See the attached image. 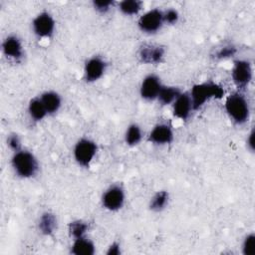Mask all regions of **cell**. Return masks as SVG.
Returning <instances> with one entry per match:
<instances>
[{"instance_id": "6da1fadb", "label": "cell", "mask_w": 255, "mask_h": 255, "mask_svg": "<svg viewBox=\"0 0 255 255\" xmlns=\"http://www.w3.org/2000/svg\"><path fill=\"white\" fill-rule=\"evenodd\" d=\"M189 96L193 111H197L210 100L222 99L224 96V90L215 82L205 81L193 85L189 92Z\"/></svg>"}, {"instance_id": "7a4b0ae2", "label": "cell", "mask_w": 255, "mask_h": 255, "mask_svg": "<svg viewBox=\"0 0 255 255\" xmlns=\"http://www.w3.org/2000/svg\"><path fill=\"white\" fill-rule=\"evenodd\" d=\"M224 108L230 120L236 125H244L250 118L249 103L240 91L231 93L226 98Z\"/></svg>"}, {"instance_id": "3957f363", "label": "cell", "mask_w": 255, "mask_h": 255, "mask_svg": "<svg viewBox=\"0 0 255 255\" xmlns=\"http://www.w3.org/2000/svg\"><path fill=\"white\" fill-rule=\"evenodd\" d=\"M11 165L15 174L25 179L34 177L39 171V162L36 156L23 148L13 153Z\"/></svg>"}, {"instance_id": "277c9868", "label": "cell", "mask_w": 255, "mask_h": 255, "mask_svg": "<svg viewBox=\"0 0 255 255\" xmlns=\"http://www.w3.org/2000/svg\"><path fill=\"white\" fill-rule=\"evenodd\" d=\"M98 152V144L91 138H80L73 150L74 159L82 167H89Z\"/></svg>"}, {"instance_id": "5b68a950", "label": "cell", "mask_w": 255, "mask_h": 255, "mask_svg": "<svg viewBox=\"0 0 255 255\" xmlns=\"http://www.w3.org/2000/svg\"><path fill=\"white\" fill-rule=\"evenodd\" d=\"M231 77L236 88L241 92L249 86L252 81L253 72L249 61L238 59L233 62Z\"/></svg>"}, {"instance_id": "8992f818", "label": "cell", "mask_w": 255, "mask_h": 255, "mask_svg": "<svg viewBox=\"0 0 255 255\" xmlns=\"http://www.w3.org/2000/svg\"><path fill=\"white\" fill-rule=\"evenodd\" d=\"M163 25V11L157 8L146 11L138 18L137 21L139 30L146 34H154L158 32Z\"/></svg>"}, {"instance_id": "52a82bcc", "label": "cell", "mask_w": 255, "mask_h": 255, "mask_svg": "<svg viewBox=\"0 0 255 255\" xmlns=\"http://www.w3.org/2000/svg\"><path fill=\"white\" fill-rule=\"evenodd\" d=\"M56 21L47 11L40 12L32 21L34 34L39 38H51L54 35Z\"/></svg>"}, {"instance_id": "ba28073f", "label": "cell", "mask_w": 255, "mask_h": 255, "mask_svg": "<svg viewBox=\"0 0 255 255\" xmlns=\"http://www.w3.org/2000/svg\"><path fill=\"white\" fill-rule=\"evenodd\" d=\"M126 194L122 185L114 184L103 193L102 205L109 211H118L124 206Z\"/></svg>"}, {"instance_id": "9c48e42d", "label": "cell", "mask_w": 255, "mask_h": 255, "mask_svg": "<svg viewBox=\"0 0 255 255\" xmlns=\"http://www.w3.org/2000/svg\"><path fill=\"white\" fill-rule=\"evenodd\" d=\"M107 70V62L100 56H93L88 59L84 66V79L87 83L99 81Z\"/></svg>"}, {"instance_id": "30bf717a", "label": "cell", "mask_w": 255, "mask_h": 255, "mask_svg": "<svg viewBox=\"0 0 255 255\" xmlns=\"http://www.w3.org/2000/svg\"><path fill=\"white\" fill-rule=\"evenodd\" d=\"M160 78L154 74L145 76L139 87V95L145 101H154L157 99L158 94L162 88Z\"/></svg>"}, {"instance_id": "8fae6325", "label": "cell", "mask_w": 255, "mask_h": 255, "mask_svg": "<svg viewBox=\"0 0 255 255\" xmlns=\"http://www.w3.org/2000/svg\"><path fill=\"white\" fill-rule=\"evenodd\" d=\"M164 55V48L154 44H144L139 48L138 51V57L140 61L147 65H158L162 63Z\"/></svg>"}, {"instance_id": "7c38bea8", "label": "cell", "mask_w": 255, "mask_h": 255, "mask_svg": "<svg viewBox=\"0 0 255 255\" xmlns=\"http://www.w3.org/2000/svg\"><path fill=\"white\" fill-rule=\"evenodd\" d=\"M2 52L6 58L14 62H20L24 57V48L18 36H7L2 42Z\"/></svg>"}, {"instance_id": "4fadbf2b", "label": "cell", "mask_w": 255, "mask_h": 255, "mask_svg": "<svg viewBox=\"0 0 255 255\" xmlns=\"http://www.w3.org/2000/svg\"><path fill=\"white\" fill-rule=\"evenodd\" d=\"M174 138L172 128L164 123L157 124L153 127L148 134V141L157 145L169 144Z\"/></svg>"}, {"instance_id": "5bb4252c", "label": "cell", "mask_w": 255, "mask_h": 255, "mask_svg": "<svg viewBox=\"0 0 255 255\" xmlns=\"http://www.w3.org/2000/svg\"><path fill=\"white\" fill-rule=\"evenodd\" d=\"M193 111L189 93H181L172 104V114L175 118L186 121Z\"/></svg>"}, {"instance_id": "9a60e30c", "label": "cell", "mask_w": 255, "mask_h": 255, "mask_svg": "<svg viewBox=\"0 0 255 255\" xmlns=\"http://www.w3.org/2000/svg\"><path fill=\"white\" fill-rule=\"evenodd\" d=\"M58 227V220L54 213L44 212L38 220V230L45 236H51L55 233Z\"/></svg>"}, {"instance_id": "2e32d148", "label": "cell", "mask_w": 255, "mask_h": 255, "mask_svg": "<svg viewBox=\"0 0 255 255\" xmlns=\"http://www.w3.org/2000/svg\"><path fill=\"white\" fill-rule=\"evenodd\" d=\"M40 99L46 108L48 116L55 115L56 113H58L62 106V98L55 91H46L42 93Z\"/></svg>"}, {"instance_id": "e0dca14e", "label": "cell", "mask_w": 255, "mask_h": 255, "mask_svg": "<svg viewBox=\"0 0 255 255\" xmlns=\"http://www.w3.org/2000/svg\"><path fill=\"white\" fill-rule=\"evenodd\" d=\"M96 252V246L92 240L86 236L73 240L71 253L74 255H93Z\"/></svg>"}, {"instance_id": "ac0fdd59", "label": "cell", "mask_w": 255, "mask_h": 255, "mask_svg": "<svg viewBox=\"0 0 255 255\" xmlns=\"http://www.w3.org/2000/svg\"><path fill=\"white\" fill-rule=\"evenodd\" d=\"M28 114L30 119L34 122H41L48 116L46 108L40 97H36L30 100L28 104Z\"/></svg>"}, {"instance_id": "d6986e66", "label": "cell", "mask_w": 255, "mask_h": 255, "mask_svg": "<svg viewBox=\"0 0 255 255\" xmlns=\"http://www.w3.org/2000/svg\"><path fill=\"white\" fill-rule=\"evenodd\" d=\"M182 92L180 91V89H178L177 87H173V86H162L158 97H157V101L162 105V106H168V105H172L173 102L178 98V96L181 94Z\"/></svg>"}, {"instance_id": "ffe728a7", "label": "cell", "mask_w": 255, "mask_h": 255, "mask_svg": "<svg viewBox=\"0 0 255 255\" xmlns=\"http://www.w3.org/2000/svg\"><path fill=\"white\" fill-rule=\"evenodd\" d=\"M169 202V193L166 190L157 191L149 201V209L153 212H160L168 205Z\"/></svg>"}, {"instance_id": "44dd1931", "label": "cell", "mask_w": 255, "mask_h": 255, "mask_svg": "<svg viewBox=\"0 0 255 255\" xmlns=\"http://www.w3.org/2000/svg\"><path fill=\"white\" fill-rule=\"evenodd\" d=\"M142 139V130L140 127L133 123L130 124L125 132V142L129 146L137 145Z\"/></svg>"}, {"instance_id": "7402d4cb", "label": "cell", "mask_w": 255, "mask_h": 255, "mask_svg": "<svg viewBox=\"0 0 255 255\" xmlns=\"http://www.w3.org/2000/svg\"><path fill=\"white\" fill-rule=\"evenodd\" d=\"M119 10L126 16H134L142 8V2L138 0H124L118 3Z\"/></svg>"}, {"instance_id": "603a6c76", "label": "cell", "mask_w": 255, "mask_h": 255, "mask_svg": "<svg viewBox=\"0 0 255 255\" xmlns=\"http://www.w3.org/2000/svg\"><path fill=\"white\" fill-rule=\"evenodd\" d=\"M88 230H89V223L81 219L71 221L68 225V231L70 236L73 238V240L84 237Z\"/></svg>"}, {"instance_id": "cb8c5ba5", "label": "cell", "mask_w": 255, "mask_h": 255, "mask_svg": "<svg viewBox=\"0 0 255 255\" xmlns=\"http://www.w3.org/2000/svg\"><path fill=\"white\" fill-rule=\"evenodd\" d=\"M242 253L244 255H254L255 254V234H247L242 242Z\"/></svg>"}, {"instance_id": "d4e9b609", "label": "cell", "mask_w": 255, "mask_h": 255, "mask_svg": "<svg viewBox=\"0 0 255 255\" xmlns=\"http://www.w3.org/2000/svg\"><path fill=\"white\" fill-rule=\"evenodd\" d=\"M237 52V49L233 45H225L221 47L215 54V57L219 60H225L233 57Z\"/></svg>"}, {"instance_id": "484cf974", "label": "cell", "mask_w": 255, "mask_h": 255, "mask_svg": "<svg viewBox=\"0 0 255 255\" xmlns=\"http://www.w3.org/2000/svg\"><path fill=\"white\" fill-rule=\"evenodd\" d=\"M93 7L94 9L101 13V14H106L108 13L116 4L114 1H93Z\"/></svg>"}, {"instance_id": "4316f807", "label": "cell", "mask_w": 255, "mask_h": 255, "mask_svg": "<svg viewBox=\"0 0 255 255\" xmlns=\"http://www.w3.org/2000/svg\"><path fill=\"white\" fill-rule=\"evenodd\" d=\"M178 19H179V14H178L177 10H175L173 8H169V9L163 11V22H164V24L174 25L178 22Z\"/></svg>"}, {"instance_id": "83f0119b", "label": "cell", "mask_w": 255, "mask_h": 255, "mask_svg": "<svg viewBox=\"0 0 255 255\" xmlns=\"http://www.w3.org/2000/svg\"><path fill=\"white\" fill-rule=\"evenodd\" d=\"M7 145L13 152H16V151L22 149L20 136L17 133H10L7 136Z\"/></svg>"}, {"instance_id": "f1b7e54d", "label": "cell", "mask_w": 255, "mask_h": 255, "mask_svg": "<svg viewBox=\"0 0 255 255\" xmlns=\"http://www.w3.org/2000/svg\"><path fill=\"white\" fill-rule=\"evenodd\" d=\"M107 255H120L122 253V250H121V244L117 241H114L109 247H108V250H107Z\"/></svg>"}, {"instance_id": "f546056e", "label": "cell", "mask_w": 255, "mask_h": 255, "mask_svg": "<svg viewBox=\"0 0 255 255\" xmlns=\"http://www.w3.org/2000/svg\"><path fill=\"white\" fill-rule=\"evenodd\" d=\"M254 135H255V132H254V128L251 129V131L249 132L247 138H246V145H247V148L253 152L254 151V148H255V144H254Z\"/></svg>"}]
</instances>
